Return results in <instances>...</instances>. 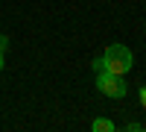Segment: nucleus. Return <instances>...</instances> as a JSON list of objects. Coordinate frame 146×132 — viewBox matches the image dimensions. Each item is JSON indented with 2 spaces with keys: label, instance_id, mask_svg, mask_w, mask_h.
I'll return each mask as SVG.
<instances>
[{
  "label": "nucleus",
  "instance_id": "1",
  "mask_svg": "<svg viewBox=\"0 0 146 132\" xmlns=\"http://www.w3.org/2000/svg\"><path fill=\"white\" fill-rule=\"evenodd\" d=\"M102 65L108 74H117V76H123L126 70H131V65H135V56H131V50L126 44H111L105 50L102 56Z\"/></svg>",
  "mask_w": 146,
  "mask_h": 132
},
{
  "label": "nucleus",
  "instance_id": "2",
  "mask_svg": "<svg viewBox=\"0 0 146 132\" xmlns=\"http://www.w3.org/2000/svg\"><path fill=\"white\" fill-rule=\"evenodd\" d=\"M96 88H100V91L105 94V97H114V100L126 97V91H129V85L123 82V76H117V74H108V70L96 74Z\"/></svg>",
  "mask_w": 146,
  "mask_h": 132
},
{
  "label": "nucleus",
  "instance_id": "3",
  "mask_svg": "<svg viewBox=\"0 0 146 132\" xmlns=\"http://www.w3.org/2000/svg\"><path fill=\"white\" fill-rule=\"evenodd\" d=\"M91 129H94V132H111L114 123H111V121H105V117H96V121L91 123Z\"/></svg>",
  "mask_w": 146,
  "mask_h": 132
},
{
  "label": "nucleus",
  "instance_id": "4",
  "mask_svg": "<svg viewBox=\"0 0 146 132\" xmlns=\"http://www.w3.org/2000/svg\"><path fill=\"white\" fill-rule=\"evenodd\" d=\"M94 70H96V74H102V70H105V65H102V59H96V62H94Z\"/></svg>",
  "mask_w": 146,
  "mask_h": 132
},
{
  "label": "nucleus",
  "instance_id": "5",
  "mask_svg": "<svg viewBox=\"0 0 146 132\" xmlns=\"http://www.w3.org/2000/svg\"><path fill=\"white\" fill-rule=\"evenodd\" d=\"M6 44H9V38H6V35H0V50H6Z\"/></svg>",
  "mask_w": 146,
  "mask_h": 132
},
{
  "label": "nucleus",
  "instance_id": "6",
  "mask_svg": "<svg viewBox=\"0 0 146 132\" xmlns=\"http://www.w3.org/2000/svg\"><path fill=\"white\" fill-rule=\"evenodd\" d=\"M0 70H3V50H0Z\"/></svg>",
  "mask_w": 146,
  "mask_h": 132
}]
</instances>
